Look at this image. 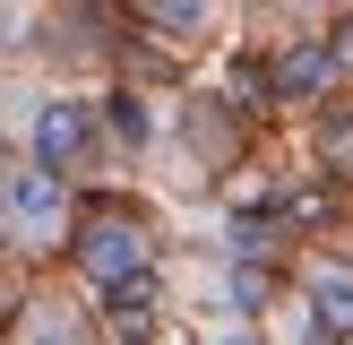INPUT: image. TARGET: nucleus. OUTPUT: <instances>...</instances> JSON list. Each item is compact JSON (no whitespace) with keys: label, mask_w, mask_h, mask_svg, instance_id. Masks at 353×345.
<instances>
[{"label":"nucleus","mask_w":353,"mask_h":345,"mask_svg":"<svg viewBox=\"0 0 353 345\" xmlns=\"http://www.w3.org/2000/svg\"><path fill=\"white\" fill-rule=\"evenodd\" d=\"M0 224H9V241H26V250H43V241H61L69 224V190H61V164H9L0 172Z\"/></svg>","instance_id":"1"},{"label":"nucleus","mask_w":353,"mask_h":345,"mask_svg":"<svg viewBox=\"0 0 353 345\" xmlns=\"http://www.w3.org/2000/svg\"><path fill=\"white\" fill-rule=\"evenodd\" d=\"M78 268H86V285H95V293L130 285V276H147V233H138V224H121V216L86 224V233H78Z\"/></svg>","instance_id":"2"},{"label":"nucleus","mask_w":353,"mask_h":345,"mask_svg":"<svg viewBox=\"0 0 353 345\" xmlns=\"http://www.w3.org/2000/svg\"><path fill=\"white\" fill-rule=\"evenodd\" d=\"M26 138H34V155H43V164H78V155L95 147V121H86V103L43 95V103L26 112Z\"/></svg>","instance_id":"3"},{"label":"nucleus","mask_w":353,"mask_h":345,"mask_svg":"<svg viewBox=\"0 0 353 345\" xmlns=\"http://www.w3.org/2000/svg\"><path fill=\"white\" fill-rule=\"evenodd\" d=\"M310 337H353V268H310Z\"/></svg>","instance_id":"4"},{"label":"nucleus","mask_w":353,"mask_h":345,"mask_svg":"<svg viewBox=\"0 0 353 345\" xmlns=\"http://www.w3.org/2000/svg\"><path fill=\"white\" fill-rule=\"evenodd\" d=\"M147 17H155V26H181V34H199V26H207V0H147Z\"/></svg>","instance_id":"5"},{"label":"nucleus","mask_w":353,"mask_h":345,"mask_svg":"<svg viewBox=\"0 0 353 345\" xmlns=\"http://www.w3.org/2000/svg\"><path fill=\"white\" fill-rule=\"evenodd\" d=\"M327 69H336V52H293L285 61V86L302 95V86H327Z\"/></svg>","instance_id":"6"}]
</instances>
